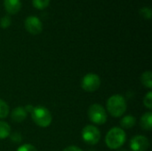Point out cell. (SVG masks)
Segmentation results:
<instances>
[{"label":"cell","instance_id":"d6986e66","mask_svg":"<svg viewBox=\"0 0 152 151\" xmlns=\"http://www.w3.org/2000/svg\"><path fill=\"white\" fill-rule=\"evenodd\" d=\"M11 23H12V20H11L10 16H8V15L2 17L0 20V27L3 28H7L11 25Z\"/></svg>","mask_w":152,"mask_h":151},{"label":"cell","instance_id":"44dd1931","mask_svg":"<svg viewBox=\"0 0 152 151\" xmlns=\"http://www.w3.org/2000/svg\"><path fill=\"white\" fill-rule=\"evenodd\" d=\"M16 151H37V150L33 145L27 143V144H23V145L20 146Z\"/></svg>","mask_w":152,"mask_h":151},{"label":"cell","instance_id":"7402d4cb","mask_svg":"<svg viewBox=\"0 0 152 151\" xmlns=\"http://www.w3.org/2000/svg\"><path fill=\"white\" fill-rule=\"evenodd\" d=\"M62 151H83L80 148L77 147V146H69L67 148H65Z\"/></svg>","mask_w":152,"mask_h":151},{"label":"cell","instance_id":"7c38bea8","mask_svg":"<svg viewBox=\"0 0 152 151\" xmlns=\"http://www.w3.org/2000/svg\"><path fill=\"white\" fill-rule=\"evenodd\" d=\"M136 124V118L132 116V115H128L124 117L121 121H120V125L122 129H130L132 127H134Z\"/></svg>","mask_w":152,"mask_h":151},{"label":"cell","instance_id":"ba28073f","mask_svg":"<svg viewBox=\"0 0 152 151\" xmlns=\"http://www.w3.org/2000/svg\"><path fill=\"white\" fill-rule=\"evenodd\" d=\"M129 146L132 151H147L150 147V141L144 135H135L131 139Z\"/></svg>","mask_w":152,"mask_h":151},{"label":"cell","instance_id":"4fadbf2b","mask_svg":"<svg viewBox=\"0 0 152 151\" xmlns=\"http://www.w3.org/2000/svg\"><path fill=\"white\" fill-rule=\"evenodd\" d=\"M141 82L142 84L148 89L152 88V73L151 70H147L143 72L141 76Z\"/></svg>","mask_w":152,"mask_h":151},{"label":"cell","instance_id":"8992f818","mask_svg":"<svg viewBox=\"0 0 152 151\" xmlns=\"http://www.w3.org/2000/svg\"><path fill=\"white\" fill-rule=\"evenodd\" d=\"M101 85V78L98 75L94 73L86 74L81 81V87L83 90L88 93L95 92Z\"/></svg>","mask_w":152,"mask_h":151},{"label":"cell","instance_id":"5b68a950","mask_svg":"<svg viewBox=\"0 0 152 151\" xmlns=\"http://www.w3.org/2000/svg\"><path fill=\"white\" fill-rule=\"evenodd\" d=\"M81 136L86 144L96 145L101 140V132L96 126L88 125L83 128Z\"/></svg>","mask_w":152,"mask_h":151},{"label":"cell","instance_id":"30bf717a","mask_svg":"<svg viewBox=\"0 0 152 151\" xmlns=\"http://www.w3.org/2000/svg\"><path fill=\"white\" fill-rule=\"evenodd\" d=\"M28 113L25 110L24 107L18 106L14 108L11 113V118L13 122L15 123H21L27 118Z\"/></svg>","mask_w":152,"mask_h":151},{"label":"cell","instance_id":"2e32d148","mask_svg":"<svg viewBox=\"0 0 152 151\" xmlns=\"http://www.w3.org/2000/svg\"><path fill=\"white\" fill-rule=\"evenodd\" d=\"M50 0H32V4L38 10H44L49 5Z\"/></svg>","mask_w":152,"mask_h":151},{"label":"cell","instance_id":"9c48e42d","mask_svg":"<svg viewBox=\"0 0 152 151\" xmlns=\"http://www.w3.org/2000/svg\"><path fill=\"white\" fill-rule=\"evenodd\" d=\"M4 6L9 14H16L21 8L20 0H4Z\"/></svg>","mask_w":152,"mask_h":151},{"label":"cell","instance_id":"8fae6325","mask_svg":"<svg viewBox=\"0 0 152 151\" xmlns=\"http://www.w3.org/2000/svg\"><path fill=\"white\" fill-rule=\"evenodd\" d=\"M140 125L145 131H151L152 127V112L144 113L140 119Z\"/></svg>","mask_w":152,"mask_h":151},{"label":"cell","instance_id":"ac0fdd59","mask_svg":"<svg viewBox=\"0 0 152 151\" xmlns=\"http://www.w3.org/2000/svg\"><path fill=\"white\" fill-rule=\"evenodd\" d=\"M140 15L146 20H151V9L150 7H142L139 11Z\"/></svg>","mask_w":152,"mask_h":151},{"label":"cell","instance_id":"3957f363","mask_svg":"<svg viewBox=\"0 0 152 151\" xmlns=\"http://www.w3.org/2000/svg\"><path fill=\"white\" fill-rule=\"evenodd\" d=\"M31 118L39 127H47L53 121V116L50 110L44 106L34 107L31 112Z\"/></svg>","mask_w":152,"mask_h":151},{"label":"cell","instance_id":"cb8c5ba5","mask_svg":"<svg viewBox=\"0 0 152 151\" xmlns=\"http://www.w3.org/2000/svg\"><path fill=\"white\" fill-rule=\"evenodd\" d=\"M118 151H127V150H118Z\"/></svg>","mask_w":152,"mask_h":151},{"label":"cell","instance_id":"e0dca14e","mask_svg":"<svg viewBox=\"0 0 152 151\" xmlns=\"http://www.w3.org/2000/svg\"><path fill=\"white\" fill-rule=\"evenodd\" d=\"M143 105L148 109H152V92L150 91L143 98Z\"/></svg>","mask_w":152,"mask_h":151},{"label":"cell","instance_id":"9a60e30c","mask_svg":"<svg viewBox=\"0 0 152 151\" xmlns=\"http://www.w3.org/2000/svg\"><path fill=\"white\" fill-rule=\"evenodd\" d=\"M9 115V106L7 103L0 99V118H5Z\"/></svg>","mask_w":152,"mask_h":151},{"label":"cell","instance_id":"52a82bcc","mask_svg":"<svg viewBox=\"0 0 152 151\" xmlns=\"http://www.w3.org/2000/svg\"><path fill=\"white\" fill-rule=\"evenodd\" d=\"M24 27L26 30L31 35H38L43 30V24L38 17L37 16H28L25 19Z\"/></svg>","mask_w":152,"mask_h":151},{"label":"cell","instance_id":"6da1fadb","mask_svg":"<svg viewBox=\"0 0 152 151\" xmlns=\"http://www.w3.org/2000/svg\"><path fill=\"white\" fill-rule=\"evenodd\" d=\"M106 107L110 116L113 117H120L126 111L127 104L124 96L120 94H114L108 99Z\"/></svg>","mask_w":152,"mask_h":151},{"label":"cell","instance_id":"5bb4252c","mask_svg":"<svg viewBox=\"0 0 152 151\" xmlns=\"http://www.w3.org/2000/svg\"><path fill=\"white\" fill-rule=\"evenodd\" d=\"M11 133V126L8 123L0 121V140L6 139Z\"/></svg>","mask_w":152,"mask_h":151},{"label":"cell","instance_id":"277c9868","mask_svg":"<svg viewBox=\"0 0 152 151\" xmlns=\"http://www.w3.org/2000/svg\"><path fill=\"white\" fill-rule=\"evenodd\" d=\"M87 116L92 123L99 125H104L108 119V115L105 109L98 103L92 104L89 107L87 111Z\"/></svg>","mask_w":152,"mask_h":151},{"label":"cell","instance_id":"7a4b0ae2","mask_svg":"<svg viewBox=\"0 0 152 151\" xmlns=\"http://www.w3.org/2000/svg\"><path fill=\"white\" fill-rule=\"evenodd\" d=\"M126 140V132L120 127L111 128L105 136V143L110 150H118L125 144Z\"/></svg>","mask_w":152,"mask_h":151},{"label":"cell","instance_id":"ffe728a7","mask_svg":"<svg viewBox=\"0 0 152 151\" xmlns=\"http://www.w3.org/2000/svg\"><path fill=\"white\" fill-rule=\"evenodd\" d=\"M9 136H10V139L12 140V142L14 143H20L22 141V136L20 133H17V132L12 133Z\"/></svg>","mask_w":152,"mask_h":151},{"label":"cell","instance_id":"603a6c76","mask_svg":"<svg viewBox=\"0 0 152 151\" xmlns=\"http://www.w3.org/2000/svg\"><path fill=\"white\" fill-rule=\"evenodd\" d=\"M24 109H25V110L27 111V113H31L32 110H33V109H34V107H33L32 105H29V104H28V105H27Z\"/></svg>","mask_w":152,"mask_h":151}]
</instances>
